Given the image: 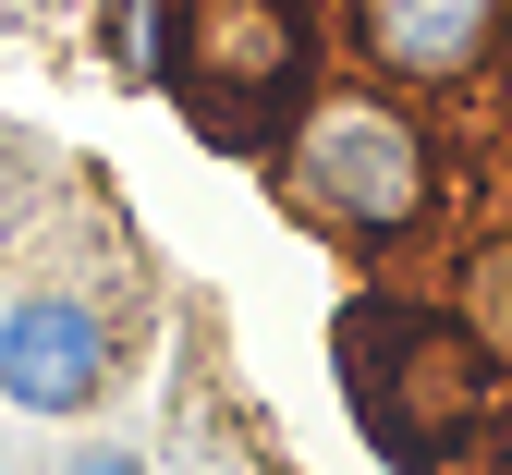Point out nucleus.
I'll use <instances>...</instances> for the list:
<instances>
[{
  "label": "nucleus",
  "instance_id": "f257e3e1",
  "mask_svg": "<svg viewBox=\"0 0 512 475\" xmlns=\"http://www.w3.org/2000/svg\"><path fill=\"white\" fill-rule=\"evenodd\" d=\"M342 390L354 415L391 439L403 463L452 451L488 415V342L464 317H415V305H354L342 317Z\"/></svg>",
  "mask_w": 512,
  "mask_h": 475
},
{
  "label": "nucleus",
  "instance_id": "f03ea898",
  "mask_svg": "<svg viewBox=\"0 0 512 475\" xmlns=\"http://www.w3.org/2000/svg\"><path fill=\"white\" fill-rule=\"evenodd\" d=\"M293 208L330 220L342 244H403L439 208V159L391 98H317L293 122Z\"/></svg>",
  "mask_w": 512,
  "mask_h": 475
},
{
  "label": "nucleus",
  "instance_id": "7ed1b4c3",
  "mask_svg": "<svg viewBox=\"0 0 512 475\" xmlns=\"http://www.w3.org/2000/svg\"><path fill=\"white\" fill-rule=\"evenodd\" d=\"M317 61L305 0H183V98L220 134H256Z\"/></svg>",
  "mask_w": 512,
  "mask_h": 475
},
{
  "label": "nucleus",
  "instance_id": "20e7f679",
  "mask_svg": "<svg viewBox=\"0 0 512 475\" xmlns=\"http://www.w3.org/2000/svg\"><path fill=\"white\" fill-rule=\"evenodd\" d=\"M110 390V317L74 293H13L0 305V402L25 415H86Z\"/></svg>",
  "mask_w": 512,
  "mask_h": 475
},
{
  "label": "nucleus",
  "instance_id": "39448f33",
  "mask_svg": "<svg viewBox=\"0 0 512 475\" xmlns=\"http://www.w3.org/2000/svg\"><path fill=\"white\" fill-rule=\"evenodd\" d=\"M500 13L512 0H354V49L391 86H464L500 49Z\"/></svg>",
  "mask_w": 512,
  "mask_h": 475
},
{
  "label": "nucleus",
  "instance_id": "423d86ee",
  "mask_svg": "<svg viewBox=\"0 0 512 475\" xmlns=\"http://www.w3.org/2000/svg\"><path fill=\"white\" fill-rule=\"evenodd\" d=\"M452 317L488 342V366H512V232H488V244L452 268Z\"/></svg>",
  "mask_w": 512,
  "mask_h": 475
},
{
  "label": "nucleus",
  "instance_id": "0eeeda50",
  "mask_svg": "<svg viewBox=\"0 0 512 475\" xmlns=\"http://www.w3.org/2000/svg\"><path fill=\"white\" fill-rule=\"evenodd\" d=\"M61 475H147V463H135V451H74Z\"/></svg>",
  "mask_w": 512,
  "mask_h": 475
}]
</instances>
